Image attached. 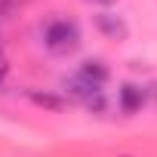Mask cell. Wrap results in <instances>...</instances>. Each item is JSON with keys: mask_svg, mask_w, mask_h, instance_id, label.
I'll use <instances>...</instances> for the list:
<instances>
[{"mask_svg": "<svg viewBox=\"0 0 157 157\" xmlns=\"http://www.w3.org/2000/svg\"><path fill=\"white\" fill-rule=\"evenodd\" d=\"M6 74H10V59H6V52L0 49V83L6 80Z\"/></svg>", "mask_w": 157, "mask_h": 157, "instance_id": "52a82bcc", "label": "cell"}, {"mask_svg": "<svg viewBox=\"0 0 157 157\" xmlns=\"http://www.w3.org/2000/svg\"><path fill=\"white\" fill-rule=\"evenodd\" d=\"M90 3H99V6H111V3H117V0H90Z\"/></svg>", "mask_w": 157, "mask_h": 157, "instance_id": "ba28073f", "label": "cell"}, {"mask_svg": "<svg viewBox=\"0 0 157 157\" xmlns=\"http://www.w3.org/2000/svg\"><path fill=\"white\" fill-rule=\"evenodd\" d=\"M80 43H83V34L74 19H49L43 25V46L52 56H71L80 49Z\"/></svg>", "mask_w": 157, "mask_h": 157, "instance_id": "6da1fadb", "label": "cell"}, {"mask_svg": "<svg viewBox=\"0 0 157 157\" xmlns=\"http://www.w3.org/2000/svg\"><path fill=\"white\" fill-rule=\"evenodd\" d=\"M145 102H148V86L129 83V80L117 86V108H120L123 114H139V111L145 108Z\"/></svg>", "mask_w": 157, "mask_h": 157, "instance_id": "3957f363", "label": "cell"}, {"mask_svg": "<svg viewBox=\"0 0 157 157\" xmlns=\"http://www.w3.org/2000/svg\"><path fill=\"white\" fill-rule=\"evenodd\" d=\"M28 99L43 111H65L68 108V99L59 93H49V90H28Z\"/></svg>", "mask_w": 157, "mask_h": 157, "instance_id": "8992f818", "label": "cell"}, {"mask_svg": "<svg viewBox=\"0 0 157 157\" xmlns=\"http://www.w3.org/2000/svg\"><path fill=\"white\" fill-rule=\"evenodd\" d=\"M151 96H157V83H154V86H148V99H151Z\"/></svg>", "mask_w": 157, "mask_h": 157, "instance_id": "9c48e42d", "label": "cell"}, {"mask_svg": "<svg viewBox=\"0 0 157 157\" xmlns=\"http://www.w3.org/2000/svg\"><path fill=\"white\" fill-rule=\"evenodd\" d=\"M62 86H65L68 99L80 102L86 111H96V114H102V111H105V90H102V86H96V83H90V80H83L80 74L65 77Z\"/></svg>", "mask_w": 157, "mask_h": 157, "instance_id": "7a4b0ae2", "label": "cell"}, {"mask_svg": "<svg viewBox=\"0 0 157 157\" xmlns=\"http://www.w3.org/2000/svg\"><path fill=\"white\" fill-rule=\"evenodd\" d=\"M77 74H80L83 80L96 83V86H105V83L111 80V68H108L102 59H83L80 68H77Z\"/></svg>", "mask_w": 157, "mask_h": 157, "instance_id": "5b68a950", "label": "cell"}, {"mask_svg": "<svg viewBox=\"0 0 157 157\" xmlns=\"http://www.w3.org/2000/svg\"><path fill=\"white\" fill-rule=\"evenodd\" d=\"M93 25H96L99 34H105V37H111V40H123V37L129 34L126 22H123L117 13H96V16H93Z\"/></svg>", "mask_w": 157, "mask_h": 157, "instance_id": "277c9868", "label": "cell"}]
</instances>
